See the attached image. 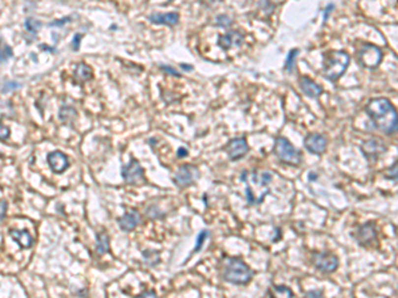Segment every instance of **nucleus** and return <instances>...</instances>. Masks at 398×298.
<instances>
[{
	"label": "nucleus",
	"mask_w": 398,
	"mask_h": 298,
	"mask_svg": "<svg viewBox=\"0 0 398 298\" xmlns=\"http://www.w3.org/2000/svg\"><path fill=\"white\" fill-rule=\"evenodd\" d=\"M299 85H300V89H302L303 93L308 95V97H311V98H317V97L323 94V87L309 77L304 76V77L300 78Z\"/></svg>",
	"instance_id": "2eb2a0df"
},
{
	"label": "nucleus",
	"mask_w": 398,
	"mask_h": 298,
	"mask_svg": "<svg viewBox=\"0 0 398 298\" xmlns=\"http://www.w3.org/2000/svg\"><path fill=\"white\" fill-rule=\"evenodd\" d=\"M349 60V55L344 51H331L324 53L323 76L328 81L336 82L346 72Z\"/></svg>",
	"instance_id": "7ed1b4c3"
},
{
	"label": "nucleus",
	"mask_w": 398,
	"mask_h": 298,
	"mask_svg": "<svg viewBox=\"0 0 398 298\" xmlns=\"http://www.w3.org/2000/svg\"><path fill=\"white\" fill-rule=\"evenodd\" d=\"M12 56V49L3 43V40L0 37V61H7L9 57Z\"/></svg>",
	"instance_id": "b1692460"
},
{
	"label": "nucleus",
	"mask_w": 398,
	"mask_h": 298,
	"mask_svg": "<svg viewBox=\"0 0 398 298\" xmlns=\"http://www.w3.org/2000/svg\"><path fill=\"white\" fill-rule=\"evenodd\" d=\"M187 150H186V147H180L178 149V156L180 158H184V156H187Z\"/></svg>",
	"instance_id": "58836bf2"
},
{
	"label": "nucleus",
	"mask_w": 398,
	"mask_h": 298,
	"mask_svg": "<svg viewBox=\"0 0 398 298\" xmlns=\"http://www.w3.org/2000/svg\"><path fill=\"white\" fill-rule=\"evenodd\" d=\"M245 40V36L242 35L238 30H230L224 35H220L218 37V45L223 51H228L232 47H241L242 43Z\"/></svg>",
	"instance_id": "4468645a"
},
{
	"label": "nucleus",
	"mask_w": 398,
	"mask_h": 298,
	"mask_svg": "<svg viewBox=\"0 0 398 298\" xmlns=\"http://www.w3.org/2000/svg\"><path fill=\"white\" fill-rule=\"evenodd\" d=\"M81 37H83V36L80 35V33L75 35V37H73V49H75V51H77V49L80 48V41H81Z\"/></svg>",
	"instance_id": "c9c22d12"
},
{
	"label": "nucleus",
	"mask_w": 398,
	"mask_h": 298,
	"mask_svg": "<svg viewBox=\"0 0 398 298\" xmlns=\"http://www.w3.org/2000/svg\"><path fill=\"white\" fill-rule=\"evenodd\" d=\"M309 178H311V179H315L316 175H313V174H311V175H309Z\"/></svg>",
	"instance_id": "a19ab883"
},
{
	"label": "nucleus",
	"mask_w": 398,
	"mask_h": 298,
	"mask_svg": "<svg viewBox=\"0 0 398 298\" xmlns=\"http://www.w3.org/2000/svg\"><path fill=\"white\" fill-rule=\"evenodd\" d=\"M40 26H41V24H40L37 20H35V19H28V20L26 22L27 30H28V32H31V33H36L37 30L40 28Z\"/></svg>",
	"instance_id": "393cba45"
},
{
	"label": "nucleus",
	"mask_w": 398,
	"mask_h": 298,
	"mask_svg": "<svg viewBox=\"0 0 398 298\" xmlns=\"http://www.w3.org/2000/svg\"><path fill=\"white\" fill-rule=\"evenodd\" d=\"M199 178V170L194 164H182L174 174L173 181L181 188L188 187Z\"/></svg>",
	"instance_id": "0eeeda50"
},
{
	"label": "nucleus",
	"mask_w": 398,
	"mask_h": 298,
	"mask_svg": "<svg viewBox=\"0 0 398 298\" xmlns=\"http://www.w3.org/2000/svg\"><path fill=\"white\" fill-rule=\"evenodd\" d=\"M140 221H141L140 212L137 211V209H131V211L126 212L122 217H120L119 224L122 231H125V232H130V231H133V229L136 228L137 225L140 224Z\"/></svg>",
	"instance_id": "a211bd4d"
},
{
	"label": "nucleus",
	"mask_w": 398,
	"mask_h": 298,
	"mask_svg": "<svg viewBox=\"0 0 398 298\" xmlns=\"http://www.w3.org/2000/svg\"><path fill=\"white\" fill-rule=\"evenodd\" d=\"M242 179L245 181L247 188H245V196H247V202L248 204H258L256 200V191L260 190L263 195L267 196L270 192L268 184L272 179V174L270 171H264V173L259 177L258 174L254 173L251 175V179L247 178V171L242 174Z\"/></svg>",
	"instance_id": "20e7f679"
},
{
	"label": "nucleus",
	"mask_w": 398,
	"mask_h": 298,
	"mask_svg": "<svg viewBox=\"0 0 398 298\" xmlns=\"http://www.w3.org/2000/svg\"><path fill=\"white\" fill-rule=\"evenodd\" d=\"M5 211H7V203L0 202V220H3L5 217Z\"/></svg>",
	"instance_id": "f704fd0d"
},
{
	"label": "nucleus",
	"mask_w": 398,
	"mask_h": 298,
	"mask_svg": "<svg viewBox=\"0 0 398 298\" xmlns=\"http://www.w3.org/2000/svg\"><path fill=\"white\" fill-rule=\"evenodd\" d=\"M149 20L153 23V24H162V26L174 27L180 23V13L178 12H167V13L154 12L149 16Z\"/></svg>",
	"instance_id": "dca6fc26"
},
{
	"label": "nucleus",
	"mask_w": 398,
	"mask_h": 298,
	"mask_svg": "<svg viewBox=\"0 0 398 298\" xmlns=\"http://www.w3.org/2000/svg\"><path fill=\"white\" fill-rule=\"evenodd\" d=\"M222 277L234 285H247L252 280L254 272L241 257H226Z\"/></svg>",
	"instance_id": "f03ea898"
},
{
	"label": "nucleus",
	"mask_w": 398,
	"mask_h": 298,
	"mask_svg": "<svg viewBox=\"0 0 398 298\" xmlns=\"http://www.w3.org/2000/svg\"><path fill=\"white\" fill-rule=\"evenodd\" d=\"M69 20H70V18L61 19V20H56V22L51 23L49 26H51V27H60V26H62V24H65L66 22H69Z\"/></svg>",
	"instance_id": "e433bc0d"
},
{
	"label": "nucleus",
	"mask_w": 398,
	"mask_h": 298,
	"mask_svg": "<svg viewBox=\"0 0 398 298\" xmlns=\"http://www.w3.org/2000/svg\"><path fill=\"white\" fill-rule=\"evenodd\" d=\"M333 8H335V5H333V4L328 5V7L325 8V12H324V23L327 22V19H328V16L331 15V11H332Z\"/></svg>",
	"instance_id": "4c0bfd02"
},
{
	"label": "nucleus",
	"mask_w": 398,
	"mask_h": 298,
	"mask_svg": "<svg viewBox=\"0 0 398 298\" xmlns=\"http://www.w3.org/2000/svg\"><path fill=\"white\" fill-rule=\"evenodd\" d=\"M275 154L283 163L288 166H300L303 160L302 152L284 137H279L275 141Z\"/></svg>",
	"instance_id": "39448f33"
},
{
	"label": "nucleus",
	"mask_w": 398,
	"mask_h": 298,
	"mask_svg": "<svg viewBox=\"0 0 398 298\" xmlns=\"http://www.w3.org/2000/svg\"><path fill=\"white\" fill-rule=\"evenodd\" d=\"M122 178L123 180L129 183V184H144L145 183V173L144 169L141 167V164L138 163V160L131 159L130 163L125 166L122 169Z\"/></svg>",
	"instance_id": "9d476101"
},
{
	"label": "nucleus",
	"mask_w": 398,
	"mask_h": 298,
	"mask_svg": "<svg viewBox=\"0 0 398 298\" xmlns=\"http://www.w3.org/2000/svg\"><path fill=\"white\" fill-rule=\"evenodd\" d=\"M359 64L367 69H376L382 60V51L373 44H363L357 51Z\"/></svg>",
	"instance_id": "423d86ee"
},
{
	"label": "nucleus",
	"mask_w": 398,
	"mask_h": 298,
	"mask_svg": "<svg viewBox=\"0 0 398 298\" xmlns=\"http://www.w3.org/2000/svg\"><path fill=\"white\" fill-rule=\"evenodd\" d=\"M75 116H76V112L72 108H69V106H65V108H62L61 112H60V117H61L62 121L70 119V118H73Z\"/></svg>",
	"instance_id": "bb28decb"
},
{
	"label": "nucleus",
	"mask_w": 398,
	"mask_h": 298,
	"mask_svg": "<svg viewBox=\"0 0 398 298\" xmlns=\"http://www.w3.org/2000/svg\"><path fill=\"white\" fill-rule=\"evenodd\" d=\"M48 164L49 167L52 169V171H55L57 174H61L68 169L69 162H68L66 156L62 152L53 151L48 155Z\"/></svg>",
	"instance_id": "f3484780"
},
{
	"label": "nucleus",
	"mask_w": 398,
	"mask_h": 298,
	"mask_svg": "<svg viewBox=\"0 0 398 298\" xmlns=\"http://www.w3.org/2000/svg\"><path fill=\"white\" fill-rule=\"evenodd\" d=\"M355 238L363 246H372L373 244H377V229L374 223L369 221L359 227L355 232Z\"/></svg>",
	"instance_id": "9b49d317"
},
{
	"label": "nucleus",
	"mask_w": 398,
	"mask_h": 298,
	"mask_svg": "<svg viewBox=\"0 0 398 298\" xmlns=\"http://www.w3.org/2000/svg\"><path fill=\"white\" fill-rule=\"evenodd\" d=\"M9 235H11V238L15 240V241L18 242L19 245H20V248H31L32 246V242H33V240H32L31 235L28 234L27 231H20V229H11L9 231Z\"/></svg>",
	"instance_id": "6ab92c4d"
},
{
	"label": "nucleus",
	"mask_w": 398,
	"mask_h": 298,
	"mask_svg": "<svg viewBox=\"0 0 398 298\" xmlns=\"http://www.w3.org/2000/svg\"><path fill=\"white\" fill-rule=\"evenodd\" d=\"M312 264L315 268L321 273L329 274V273L336 272L338 267V259L333 253L329 252H319L312 256Z\"/></svg>",
	"instance_id": "6e6552de"
},
{
	"label": "nucleus",
	"mask_w": 398,
	"mask_h": 298,
	"mask_svg": "<svg viewBox=\"0 0 398 298\" xmlns=\"http://www.w3.org/2000/svg\"><path fill=\"white\" fill-rule=\"evenodd\" d=\"M298 55H299L298 48H293V49H291L288 55H287V60H285L284 69L287 70L288 73H291V72L293 70V65H295V61H296V59H298Z\"/></svg>",
	"instance_id": "5701e85b"
},
{
	"label": "nucleus",
	"mask_w": 398,
	"mask_h": 298,
	"mask_svg": "<svg viewBox=\"0 0 398 298\" xmlns=\"http://www.w3.org/2000/svg\"><path fill=\"white\" fill-rule=\"evenodd\" d=\"M361 151L364 156L370 162H377L386 152V146L378 138L367 139L361 145Z\"/></svg>",
	"instance_id": "1a4fd4ad"
},
{
	"label": "nucleus",
	"mask_w": 398,
	"mask_h": 298,
	"mask_svg": "<svg viewBox=\"0 0 398 298\" xmlns=\"http://www.w3.org/2000/svg\"><path fill=\"white\" fill-rule=\"evenodd\" d=\"M207 236H209V231H202L201 234L198 235V238H197V244H195V248H194V252H199L202 249V246H203V242H205V240L207 238Z\"/></svg>",
	"instance_id": "a878e982"
},
{
	"label": "nucleus",
	"mask_w": 398,
	"mask_h": 298,
	"mask_svg": "<svg viewBox=\"0 0 398 298\" xmlns=\"http://www.w3.org/2000/svg\"><path fill=\"white\" fill-rule=\"evenodd\" d=\"M365 112L374 126L384 134L392 135L397 131V112L388 98H374L365 106Z\"/></svg>",
	"instance_id": "f257e3e1"
},
{
	"label": "nucleus",
	"mask_w": 398,
	"mask_h": 298,
	"mask_svg": "<svg viewBox=\"0 0 398 298\" xmlns=\"http://www.w3.org/2000/svg\"><path fill=\"white\" fill-rule=\"evenodd\" d=\"M304 298H323V290H309Z\"/></svg>",
	"instance_id": "2f4dec72"
},
{
	"label": "nucleus",
	"mask_w": 398,
	"mask_h": 298,
	"mask_svg": "<svg viewBox=\"0 0 398 298\" xmlns=\"http://www.w3.org/2000/svg\"><path fill=\"white\" fill-rule=\"evenodd\" d=\"M9 135V130L3 123H0V139H7Z\"/></svg>",
	"instance_id": "72a5a7b5"
},
{
	"label": "nucleus",
	"mask_w": 398,
	"mask_h": 298,
	"mask_svg": "<svg viewBox=\"0 0 398 298\" xmlns=\"http://www.w3.org/2000/svg\"><path fill=\"white\" fill-rule=\"evenodd\" d=\"M181 68L184 70H193V66H191V65H187V64H181Z\"/></svg>",
	"instance_id": "ea45409f"
},
{
	"label": "nucleus",
	"mask_w": 398,
	"mask_h": 298,
	"mask_svg": "<svg viewBox=\"0 0 398 298\" xmlns=\"http://www.w3.org/2000/svg\"><path fill=\"white\" fill-rule=\"evenodd\" d=\"M270 298H293V292L288 286L272 285L268 290Z\"/></svg>",
	"instance_id": "412c9836"
},
{
	"label": "nucleus",
	"mask_w": 398,
	"mask_h": 298,
	"mask_svg": "<svg viewBox=\"0 0 398 298\" xmlns=\"http://www.w3.org/2000/svg\"><path fill=\"white\" fill-rule=\"evenodd\" d=\"M19 87H20V84H19V82H16V81L5 82L4 88H3V91H4V93H7V91H9V90H15V89H18Z\"/></svg>",
	"instance_id": "c756f323"
},
{
	"label": "nucleus",
	"mask_w": 398,
	"mask_h": 298,
	"mask_svg": "<svg viewBox=\"0 0 398 298\" xmlns=\"http://www.w3.org/2000/svg\"><path fill=\"white\" fill-rule=\"evenodd\" d=\"M304 146L306 147V150L315 155H323L327 149V138L323 134L319 133H312L308 134L304 139Z\"/></svg>",
	"instance_id": "f8f14e48"
},
{
	"label": "nucleus",
	"mask_w": 398,
	"mask_h": 298,
	"mask_svg": "<svg viewBox=\"0 0 398 298\" xmlns=\"http://www.w3.org/2000/svg\"><path fill=\"white\" fill-rule=\"evenodd\" d=\"M232 24V20L226 15H220L216 18V26L218 27H223V28H227Z\"/></svg>",
	"instance_id": "c85d7f7f"
},
{
	"label": "nucleus",
	"mask_w": 398,
	"mask_h": 298,
	"mask_svg": "<svg viewBox=\"0 0 398 298\" xmlns=\"http://www.w3.org/2000/svg\"><path fill=\"white\" fill-rule=\"evenodd\" d=\"M159 68H161V69L163 70V72L173 74V76H175V77H181V74L178 73V70H175L174 68H171V66H167V65H161Z\"/></svg>",
	"instance_id": "473e14b6"
},
{
	"label": "nucleus",
	"mask_w": 398,
	"mask_h": 298,
	"mask_svg": "<svg viewBox=\"0 0 398 298\" xmlns=\"http://www.w3.org/2000/svg\"><path fill=\"white\" fill-rule=\"evenodd\" d=\"M385 178L386 179H390V180L397 181V162H394L393 166L386 170Z\"/></svg>",
	"instance_id": "cd10ccee"
},
{
	"label": "nucleus",
	"mask_w": 398,
	"mask_h": 298,
	"mask_svg": "<svg viewBox=\"0 0 398 298\" xmlns=\"http://www.w3.org/2000/svg\"><path fill=\"white\" fill-rule=\"evenodd\" d=\"M97 252L100 255L109 252V238H108V235L100 234L97 236Z\"/></svg>",
	"instance_id": "4be33fe9"
},
{
	"label": "nucleus",
	"mask_w": 398,
	"mask_h": 298,
	"mask_svg": "<svg viewBox=\"0 0 398 298\" xmlns=\"http://www.w3.org/2000/svg\"><path fill=\"white\" fill-rule=\"evenodd\" d=\"M136 298H158V296L154 290H145L141 294H138Z\"/></svg>",
	"instance_id": "7c9ffc66"
},
{
	"label": "nucleus",
	"mask_w": 398,
	"mask_h": 298,
	"mask_svg": "<svg viewBox=\"0 0 398 298\" xmlns=\"http://www.w3.org/2000/svg\"><path fill=\"white\" fill-rule=\"evenodd\" d=\"M226 152L231 160H239L248 152V143L245 138H235L228 142L226 146Z\"/></svg>",
	"instance_id": "ddd939ff"
},
{
	"label": "nucleus",
	"mask_w": 398,
	"mask_h": 298,
	"mask_svg": "<svg viewBox=\"0 0 398 298\" xmlns=\"http://www.w3.org/2000/svg\"><path fill=\"white\" fill-rule=\"evenodd\" d=\"M93 76V72L91 66L87 64H79L75 70V81L79 84H83L85 81H89Z\"/></svg>",
	"instance_id": "aec40b11"
}]
</instances>
